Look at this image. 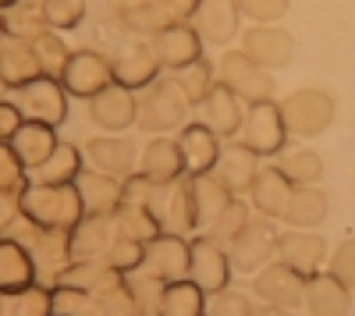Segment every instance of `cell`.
I'll return each instance as SVG.
<instances>
[{
  "instance_id": "7c38bea8",
  "label": "cell",
  "mask_w": 355,
  "mask_h": 316,
  "mask_svg": "<svg viewBox=\"0 0 355 316\" xmlns=\"http://www.w3.org/2000/svg\"><path fill=\"white\" fill-rule=\"evenodd\" d=\"M252 292L266 306H284V309H299L306 299V277L295 274L284 263H266L259 274H252Z\"/></svg>"
},
{
  "instance_id": "6da1fadb",
  "label": "cell",
  "mask_w": 355,
  "mask_h": 316,
  "mask_svg": "<svg viewBox=\"0 0 355 316\" xmlns=\"http://www.w3.org/2000/svg\"><path fill=\"white\" fill-rule=\"evenodd\" d=\"M281 121L288 128V135H299V139H316L323 135L334 118H338V100L327 93V89H320V85H306V89H295L288 93L281 103Z\"/></svg>"
},
{
  "instance_id": "f6af8a7d",
  "label": "cell",
  "mask_w": 355,
  "mask_h": 316,
  "mask_svg": "<svg viewBox=\"0 0 355 316\" xmlns=\"http://www.w3.org/2000/svg\"><path fill=\"white\" fill-rule=\"evenodd\" d=\"M0 295H4V292H0Z\"/></svg>"
},
{
  "instance_id": "f35d334b",
  "label": "cell",
  "mask_w": 355,
  "mask_h": 316,
  "mask_svg": "<svg viewBox=\"0 0 355 316\" xmlns=\"http://www.w3.org/2000/svg\"><path fill=\"white\" fill-rule=\"evenodd\" d=\"M327 274H334L345 288L355 292V235L345 238L334 252H331V260H327Z\"/></svg>"
},
{
  "instance_id": "9a60e30c",
  "label": "cell",
  "mask_w": 355,
  "mask_h": 316,
  "mask_svg": "<svg viewBox=\"0 0 355 316\" xmlns=\"http://www.w3.org/2000/svg\"><path fill=\"white\" fill-rule=\"evenodd\" d=\"M189 256H192V242L182 235H167L160 231L153 242H146V256H142V267L153 270L157 277L171 281H185L189 277Z\"/></svg>"
},
{
  "instance_id": "d6a6232c",
  "label": "cell",
  "mask_w": 355,
  "mask_h": 316,
  "mask_svg": "<svg viewBox=\"0 0 355 316\" xmlns=\"http://www.w3.org/2000/svg\"><path fill=\"white\" fill-rule=\"evenodd\" d=\"M277 170L295 188L320 185V178H323V157L316 150H291V153H281L277 157Z\"/></svg>"
},
{
  "instance_id": "ba28073f",
  "label": "cell",
  "mask_w": 355,
  "mask_h": 316,
  "mask_svg": "<svg viewBox=\"0 0 355 316\" xmlns=\"http://www.w3.org/2000/svg\"><path fill=\"white\" fill-rule=\"evenodd\" d=\"M231 274L234 270H231V260H227V249L217 245L214 238L199 235L192 242V256H189V281L202 295H217V292L227 288Z\"/></svg>"
},
{
  "instance_id": "7402d4cb",
  "label": "cell",
  "mask_w": 355,
  "mask_h": 316,
  "mask_svg": "<svg viewBox=\"0 0 355 316\" xmlns=\"http://www.w3.org/2000/svg\"><path fill=\"white\" fill-rule=\"evenodd\" d=\"M302 306H306L309 316H348L352 288H345L334 274L320 270V274L306 277V299H302Z\"/></svg>"
},
{
  "instance_id": "b9f144b4",
  "label": "cell",
  "mask_w": 355,
  "mask_h": 316,
  "mask_svg": "<svg viewBox=\"0 0 355 316\" xmlns=\"http://www.w3.org/2000/svg\"><path fill=\"white\" fill-rule=\"evenodd\" d=\"M21 128V118L15 107H4L0 103V146H8V142L15 139V132Z\"/></svg>"
},
{
  "instance_id": "603a6c76",
  "label": "cell",
  "mask_w": 355,
  "mask_h": 316,
  "mask_svg": "<svg viewBox=\"0 0 355 316\" xmlns=\"http://www.w3.org/2000/svg\"><path fill=\"white\" fill-rule=\"evenodd\" d=\"M150 50L157 53V61H160L164 68H182V64L199 61L202 40H199V33H196L192 25L171 21L160 36H153V46H150Z\"/></svg>"
},
{
  "instance_id": "4316f807",
  "label": "cell",
  "mask_w": 355,
  "mask_h": 316,
  "mask_svg": "<svg viewBox=\"0 0 355 316\" xmlns=\"http://www.w3.org/2000/svg\"><path fill=\"white\" fill-rule=\"evenodd\" d=\"M36 284V263L21 245L0 238V292H21Z\"/></svg>"
},
{
  "instance_id": "8992f818",
  "label": "cell",
  "mask_w": 355,
  "mask_h": 316,
  "mask_svg": "<svg viewBox=\"0 0 355 316\" xmlns=\"http://www.w3.org/2000/svg\"><path fill=\"white\" fill-rule=\"evenodd\" d=\"M327 260H331V245L320 231H299V227H291V231H281L277 238V263L291 267L295 274L302 277H313L320 270H327Z\"/></svg>"
},
{
  "instance_id": "4dcf8cb0",
  "label": "cell",
  "mask_w": 355,
  "mask_h": 316,
  "mask_svg": "<svg viewBox=\"0 0 355 316\" xmlns=\"http://www.w3.org/2000/svg\"><path fill=\"white\" fill-rule=\"evenodd\" d=\"M117 18H121L125 21V28H128V33H139V36H160L164 33V28L174 21L160 4H157V0H142V4H125L121 11H117Z\"/></svg>"
},
{
  "instance_id": "60d3db41",
  "label": "cell",
  "mask_w": 355,
  "mask_h": 316,
  "mask_svg": "<svg viewBox=\"0 0 355 316\" xmlns=\"http://www.w3.org/2000/svg\"><path fill=\"white\" fill-rule=\"evenodd\" d=\"M82 0H53V4H50V0H46V4H43V18L50 21V25H75L78 18H82Z\"/></svg>"
},
{
  "instance_id": "e575fe53",
  "label": "cell",
  "mask_w": 355,
  "mask_h": 316,
  "mask_svg": "<svg viewBox=\"0 0 355 316\" xmlns=\"http://www.w3.org/2000/svg\"><path fill=\"white\" fill-rule=\"evenodd\" d=\"M206 313V295L196 284L185 281H171L164 288V302H160V316H202Z\"/></svg>"
},
{
  "instance_id": "ab89813d",
  "label": "cell",
  "mask_w": 355,
  "mask_h": 316,
  "mask_svg": "<svg viewBox=\"0 0 355 316\" xmlns=\"http://www.w3.org/2000/svg\"><path fill=\"white\" fill-rule=\"evenodd\" d=\"M239 8L256 25H277L288 15V0H239Z\"/></svg>"
},
{
  "instance_id": "44dd1931",
  "label": "cell",
  "mask_w": 355,
  "mask_h": 316,
  "mask_svg": "<svg viewBox=\"0 0 355 316\" xmlns=\"http://www.w3.org/2000/svg\"><path fill=\"white\" fill-rule=\"evenodd\" d=\"M178 150H182L185 178L210 175L214 164H217V153H220V139L206 128L202 121H192V125L182 128V135H178Z\"/></svg>"
},
{
  "instance_id": "277c9868",
  "label": "cell",
  "mask_w": 355,
  "mask_h": 316,
  "mask_svg": "<svg viewBox=\"0 0 355 316\" xmlns=\"http://www.w3.org/2000/svg\"><path fill=\"white\" fill-rule=\"evenodd\" d=\"M214 71H217V82L224 89H231L245 107L274 100V71H266L256 61H249L242 50H227L214 64Z\"/></svg>"
},
{
  "instance_id": "ac0fdd59",
  "label": "cell",
  "mask_w": 355,
  "mask_h": 316,
  "mask_svg": "<svg viewBox=\"0 0 355 316\" xmlns=\"http://www.w3.org/2000/svg\"><path fill=\"white\" fill-rule=\"evenodd\" d=\"M125 185L128 182H117L110 175H100L93 167H82V175L75 178V188H78V199H82V210L93 213V217H114L117 207L125 203Z\"/></svg>"
},
{
  "instance_id": "8fae6325",
  "label": "cell",
  "mask_w": 355,
  "mask_h": 316,
  "mask_svg": "<svg viewBox=\"0 0 355 316\" xmlns=\"http://www.w3.org/2000/svg\"><path fill=\"white\" fill-rule=\"evenodd\" d=\"M192 28L202 43L227 46L234 36H242V8L239 0H199L192 15Z\"/></svg>"
},
{
  "instance_id": "bcb514c9",
  "label": "cell",
  "mask_w": 355,
  "mask_h": 316,
  "mask_svg": "<svg viewBox=\"0 0 355 316\" xmlns=\"http://www.w3.org/2000/svg\"><path fill=\"white\" fill-rule=\"evenodd\" d=\"M202 316H206V313H202Z\"/></svg>"
},
{
  "instance_id": "d4e9b609",
  "label": "cell",
  "mask_w": 355,
  "mask_h": 316,
  "mask_svg": "<svg viewBox=\"0 0 355 316\" xmlns=\"http://www.w3.org/2000/svg\"><path fill=\"white\" fill-rule=\"evenodd\" d=\"M8 146L15 150V157L21 160L25 170H36L57 150V139H53V128L43 125V121H21V128L15 132V139L8 142Z\"/></svg>"
},
{
  "instance_id": "cb8c5ba5",
  "label": "cell",
  "mask_w": 355,
  "mask_h": 316,
  "mask_svg": "<svg viewBox=\"0 0 355 316\" xmlns=\"http://www.w3.org/2000/svg\"><path fill=\"white\" fill-rule=\"evenodd\" d=\"M327 213H331V199H327V192H323L320 185H302V188H295V192H291L288 210H284L281 224L299 227V231H316V227L327 220Z\"/></svg>"
},
{
  "instance_id": "7bdbcfd3",
  "label": "cell",
  "mask_w": 355,
  "mask_h": 316,
  "mask_svg": "<svg viewBox=\"0 0 355 316\" xmlns=\"http://www.w3.org/2000/svg\"><path fill=\"white\" fill-rule=\"evenodd\" d=\"M157 4H160L174 21H185V18H192V15H196L199 0H157Z\"/></svg>"
},
{
  "instance_id": "836d02e7",
  "label": "cell",
  "mask_w": 355,
  "mask_h": 316,
  "mask_svg": "<svg viewBox=\"0 0 355 316\" xmlns=\"http://www.w3.org/2000/svg\"><path fill=\"white\" fill-rule=\"evenodd\" d=\"M0 316H53L50 288L28 284L21 292H4L0 295Z\"/></svg>"
},
{
  "instance_id": "e0dca14e",
  "label": "cell",
  "mask_w": 355,
  "mask_h": 316,
  "mask_svg": "<svg viewBox=\"0 0 355 316\" xmlns=\"http://www.w3.org/2000/svg\"><path fill=\"white\" fill-rule=\"evenodd\" d=\"M117 238V224L114 217H93L85 213L71 231H68V252H71V263H85V260H103L110 252Z\"/></svg>"
},
{
  "instance_id": "8d00e7d4",
  "label": "cell",
  "mask_w": 355,
  "mask_h": 316,
  "mask_svg": "<svg viewBox=\"0 0 355 316\" xmlns=\"http://www.w3.org/2000/svg\"><path fill=\"white\" fill-rule=\"evenodd\" d=\"M142 256H146V245H142V242H135V238H128V235H117L103 260H107L117 274H132V270L142 267Z\"/></svg>"
},
{
  "instance_id": "5b68a950",
  "label": "cell",
  "mask_w": 355,
  "mask_h": 316,
  "mask_svg": "<svg viewBox=\"0 0 355 316\" xmlns=\"http://www.w3.org/2000/svg\"><path fill=\"white\" fill-rule=\"evenodd\" d=\"M277 238H281L277 220H266V217L256 213V217L245 224V231L227 245L231 270H234V274H245V277L259 274L266 263L277 260Z\"/></svg>"
},
{
  "instance_id": "83f0119b",
  "label": "cell",
  "mask_w": 355,
  "mask_h": 316,
  "mask_svg": "<svg viewBox=\"0 0 355 316\" xmlns=\"http://www.w3.org/2000/svg\"><path fill=\"white\" fill-rule=\"evenodd\" d=\"M28 175H33V185H75V178L82 175V157L68 142H57L50 160L36 170H28Z\"/></svg>"
},
{
  "instance_id": "7a4b0ae2",
  "label": "cell",
  "mask_w": 355,
  "mask_h": 316,
  "mask_svg": "<svg viewBox=\"0 0 355 316\" xmlns=\"http://www.w3.org/2000/svg\"><path fill=\"white\" fill-rule=\"evenodd\" d=\"M21 213L50 231H71L85 217L75 185H28L21 192Z\"/></svg>"
},
{
  "instance_id": "484cf974",
  "label": "cell",
  "mask_w": 355,
  "mask_h": 316,
  "mask_svg": "<svg viewBox=\"0 0 355 316\" xmlns=\"http://www.w3.org/2000/svg\"><path fill=\"white\" fill-rule=\"evenodd\" d=\"M110 64L103 61V57L96 53H71L68 57V64H64V82H68V89L75 96H96L103 85L110 82Z\"/></svg>"
},
{
  "instance_id": "d590c367",
  "label": "cell",
  "mask_w": 355,
  "mask_h": 316,
  "mask_svg": "<svg viewBox=\"0 0 355 316\" xmlns=\"http://www.w3.org/2000/svg\"><path fill=\"white\" fill-rule=\"evenodd\" d=\"M174 82H178V89L189 96V103L199 107L206 100V93L217 85V71H214L210 61H202V57H199V61H192V64L174 68Z\"/></svg>"
},
{
  "instance_id": "74e56055",
  "label": "cell",
  "mask_w": 355,
  "mask_h": 316,
  "mask_svg": "<svg viewBox=\"0 0 355 316\" xmlns=\"http://www.w3.org/2000/svg\"><path fill=\"white\" fill-rule=\"evenodd\" d=\"M256 306L239 295V292H217V295H206V316H252Z\"/></svg>"
},
{
  "instance_id": "f546056e",
  "label": "cell",
  "mask_w": 355,
  "mask_h": 316,
  "mask_svg": "<svg viewBox=\"0 0 355 316\" xmlns=\"http://www.w3.org/2000/svg\"><path fill=\"white\" fill-rule=\"evenodd\" d=\"M125 288H128V295H132V302L139 306L142 316H160V302H164V288H167L164 277L139 267V270L125 274Z\"/></svg>"
},
{
  "instance_id": "ffe728a7",
  "label": "cell",
  "mask_w": 355,
  "mask_h": 316,
  "mask_svg": "<svg viewBox=\"0 0 355 316\" xmlns=\"http://www.w3.org/2000/svg\"><path fill=\"white\" fill-rule=\"evenodd\" d=\"M291 192H295V185L277 170V164H266V167H259V175L249 188V207L266 220H281Z\"/></svg>"
},
{
  "instance_id": "52a82bcc",
  "label": "cell",
  "mask_w": 355,
  "mask_h": 316,
  "mask_svg": "<svg viewBox=\"0 0 355 316\" xmlns=\"http://www.w3.org/2000/svg\"><path fill=\"white\" fill-rule=\"evenodd\" d=\"M242 142L259 153V157H281L284 153V142H288V128L281 121V110L277 103H252L245 110V121H242Z\"/></svg>"
},
{
  "instance_id": "5bb4252c",
  "label": "cell",
  "mask_w": 355,
  "mask_h": 316,
  "mask_svg": "<svg viewBox=\"0 0 355 316\" xmlns=\"http://www.w3.org/2000/svg\"><path fill=\"white\" fill-rule=\"evenodd\" d=\"M259 153H252L245 142H227V146H220L217 153V164L210 175L231 192V195H249L256 175H259Z\"/></svg>"
},
{
  "instance_id": "ee69618b",
  "label": "cell",
  "mask_w": 355,
  "mask_h": 316,
  "mask_svg": "<svg viewBox=\"0 0 355 316\" xmlns=\"http://www.w3.org/2000/svg\"><path fill=\"white\" fill-rule=\"evenodd\" d=\"M252 316H295V309H284V306H256V313Z\"/></svg>"
},
{
  "instance_id": "9c48e42d",
  "label": "cell",
  "mask_w": 355,
  "mask_h": 316,
  "mask_svg": "<svg viewBox=\"0 0 355 316\" xmlns=\"http://www.w3.org/2000/svg\"><path fill=\"white\" fill-rule=\"evenodd\" d=\"M249 61H256L266 71H281L291 64L295 57V40L288 28L281 25H252L249 33H242V46H239Z\"/></svg>"
},
{
  "instance_id": "4fadbf2b",
  "label": "cell",
  "mask_w": 355,
  "mask_h": 316,
  "mask_svg": "<svg viewBox=\"0 0 355 316\" xmlns=\"http://www.w3.org/2000/svg\"><path fill=\"white\" fill-rule=\"evenodd\" d=\"M85 157L93 164V170L110 175L117 182H132L135 167H139V150L135 142H128L125 135H100L85 142Z\"/></svg>"
},
{
  "instance_id": "f1b7e54d",
  "label": "cell",
  "mask_w": 355,
  "mask_h": 316,
  "mask_svg": "<svg viewBox=\"0 0 355 316\" xmlns=\"http://www.w3.org/2000/svg\"><path fill=\"white\" fill-rule=\"evenodd\" d=\"M189 188H192V203H196L199 227H210V220L234 199L214 175H196V178H189Z\"/></svg>"
},
{
  "instance_id": "2e32d148",
  "label": "cell",
  "mask_w": 355,
  "mask_h": 316,
  "mask_svg": "<svg viewBox=\"0 0 355 316\" xmlns=\"http://www.w3.org/2000/svg\"><path fill=\"white\" fill-rule=\"evenodd\" d=\"M135 178L150 182V185H171V182H178V178H185V164H182L178 139L157 135L153 142H146V150L139 153Z\"/></svg>"
},
{
  "instance_id": "30bf717a",
  "label": "cell",
  "mask_w": 355,
  "mask_h": 316,
  "mask_svg": "<svg viewBox=\"0 0 355 316\" xmlns=\"http://www.w3.org/2000/svg\"><path fill=\"white\" fill-rule=\"evenodd\" d=\"M89 114L107 135H121L139 118V100L121 82H107L96 96H89Z\"/></svg>"
},
{
  "instance_id": "1f68e13d",
  "label": "cell",
  "mask_w": 355,
  "mask_h": 316,
  "mask_svg": "<svg viewBox=\"0 0 355 316\" xmlns=\"http://www.w3.org/2000/svg\"><path fill=\"white\" fill-rule=\"evenodd\" d=\"M249 210H252V207L245 203V199H242V195H234L231 203H227L214 220H210V227H206V238H214L217 245H224V249H227L234 238H239V235L245 231V224L252 220V213H249Z\"/></svg>"
},
{
  "instance_id": "3957f363",
  "label": "cell",
  "mask_w": 355,
  "mask_h": 316,
  "mask_svg": "<svg viewBox=\"0 0 355 316\" xmlns=\"http://www.w3.org/2000/svg\"><path fill=\"white\" fill-rule=\"evenodd\" d=\"M189 96L178 89L174 78H157L150 82V89L142 93L139 100V118L135 125L150 135H167L174 128H185V118H189Z\"/></svg>"
},
{
  "instance_id": "d6986e66",
  "label": "cell",
  "mask_w": 355,
  "mask_h": 316,
  "mask_svg": "<svg viewBox=\"0 0 355 316\" xmlns=\"http://www.w3.org/2000/svg\"><path fill=\"white\" fill-rule=\"evenodd\" d=\"M199 114H202L199 121L210 128L217 139H234L242 132V121H245V103L217 82L214 89L206 93V100L199 103Z\"/></svg>"
}]
</instances>
